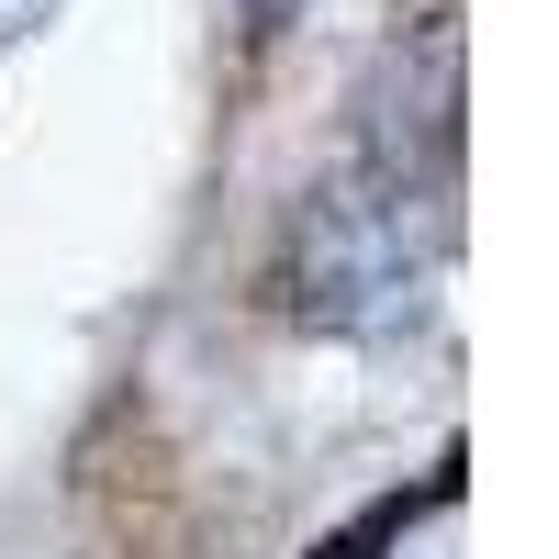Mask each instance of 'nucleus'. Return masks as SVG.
<instances>
[{"mask_svg":"<svg viewBox=\"0 0 559 559\" xmlns=\"http://www.w3.org/2000/svg\"><path fill=\"white\" fill-rule=\"evenodd\" d=\"M448 492H459V459H437V481H426V492H392V503H369V515H358L347 537H324L313 559H381V548H403V526L426 515V503H448Z\"/></svg>","mask_w":559,"mask_h":559,"instance_id":"1","label":"nucleus"},{"mask_svg":"<svg viewBox=\"0 0 559 559\" xmlns=\"http://www.w3.org/2000/svg\"><path fill=\"white\" fill-rule=\"evenodd\" d=\"M292 12H302V0H247V23H258V34H280Z\"/></svg>","mask_w":559,"mask_h":559,"instance_id":"2","label":"nucleus"}]
</instances>
